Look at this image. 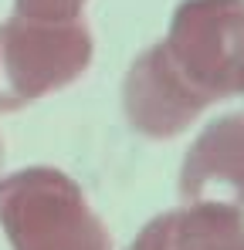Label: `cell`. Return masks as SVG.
<instances>
[{
	"label": "cell",
	"mask_w": 244,
	"mask_h": 250,
	"mask_svg": "<svg viewBox=\"0 0 244 250\" xmlns=\"http://www.w3.org/2000/svg\"><path fill=\"white\" fill-rule=\"evenodd\" d=\"M0 230L10 250H112L81 186L54 166L0 176Z\"/></svg>",
	"instance_id": "cell-1"
},
{
	"label": "cell",
	"mask_w": 244,
	"mask_h": 250,
	"mask_svg": "<svg viewBox=\"0 0 244 250\" xmlns=\"http://www.w3.org/2000/svg\"><path fill=\"white\" fill-rule=\"evenodd\" d=\"M156 47L207 108L244 95V0H183Z\"/></svg>",
	"instance_id": "cell-2"
},
{
	"label": "cell",
	"mask_w": 244,
	"mask_h": 250,
	"mask_svg": "<svg viewBox=\"0 0 244 250\" xmlns=\"http://www.w3.org/2000/svg\"><path fill=\"white\" fill-rule=\"evenodd\" d=\"M95 54L92 31L81 21L0 24V112H21L41 98L75 84Z\"/></svg>",
	"instance_id": "cell-3"
},
{
	"label": "cell",
	"mask_w": 244,
	"mask_h": 250,
	"mask_svg": "<svg viewBox=\"0 0 244 250\" xmlns=\"http://www.w3.org/2000/svg\"><path fill=\"white\" fill-rule=\"evenodd\" d=\"M180 200L244 213V112L203 125L180 166Z\"/></svg>",
	"instance_id": "cell-4"
},
{
	"label": "cell",
	"mask_w": 244,
	"mask_h": 250,
	"mask_svg": "<svg viewBox=\"0 0 244 250\" xmlns=\"http://www.w3.org/2000/svg\"><path fill=\"white\" fill-rule=\"evenodd\" d=\"M122 112L132 132L146 139H173L197 122L207 105L183 88V82L163 61L160 47L149 44L125 71Z\"/></svg>",
	"instance_id": "cell-5"
},
{
	"label": "cell",
	"mask_w": 244,
	"mask_h": 250,
	"mask_svg": "<svg viewBox=\"0 0 244 250\" xmlns=\"http://www.w3.org/2000/svg\"><path fill=\"white\" fill-rule=\"evenodd\" d=\"M125 250H244V213L183 203L153 216Z\"/></svg>",
	"instance_id": "cell-6"
},
{
	"label": "cell",
	"mask_w": 244,
	"mask_h": 250,
	"mask_svg": "<svg viewBox=\"0 0 244 250\" xmlns=\"http://www.w3.org/2000/svg\"><path fill=\"white\" fill-rule=\"evenodd\" d=\"M88 0H14V17L27 21H81Z\"/></svg>",
	"instance_id": "cell-7"
},
{
	"label": "cell",
	"mask_w": 244,
	"mask_h": 250,
	"mask_svg": "<svg viewBox=\"0 0 244 250\" xmlns=\"http://www.w3.org/2000/svg\"><path fill=\"white\" fill-rule=\"evenodd\" d=\"M0 166H3V139H0Z\"/></svg>",
	"instance_id": "cell-8"
}]
</instances>
